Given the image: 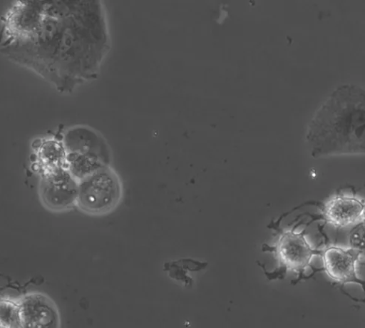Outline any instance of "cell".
<instances>
[{
    "mask_svg": "<svg viewBox=\"0 0 365 328\" xmlns=\"http://www.w3.org/2000/svg\"><path fill=\"white\" fill-rule=\"evenodd\" d=\"M315 158L364 153V91L342 86L315 114L307 135Z\"/></svg>",
    "mask_w": 365,
    "mask_h": 328,
    "instance_id": "cell-1",
    "label": "cell"
},
{
    "mask_svg": "<svg viewBox=\"0 0 365 328\" xmlns=\"http://www.w3.org/2000/svg\"><path fill=\"white\" fill-rule=\"evenodd\" d=\"M289 213L280 217L277 221H272L268 226L274 230L277 239L273 245L263 244V252H272L277 261V267L273 272H269L264 265L257 261L259 266L263 270L269 281L284 279L289 272L297 274V278L293 285H297L302 280L309 278L304 275L307 269L310 267L315 273L323 271V269H314L311 266V262L314 256H322L323 250L312 247L306 235V229L301 232H297L296 228L301 222L297 223L292 229H284L280 227V222Z\"/></svg>",
    "mask_w": 365,
    "mask_h": 328,
    "instance_id": "cell-2",
    "label": "cell"
},
{
    "mask_svg": "<svg viewBox=\"0 0 365 328\" xmlns=\"http://www.w3.org/2000/svg\"><path fill=\"white\" fill-rule=\"evenodd\" d=\"M123 197L121 180L113 170L103 167L78 182L76 205L94 215L109 212Z\"/></svg>",
    "mask_w": 365,
    "mask_h": 328,
    "instance_id": "cell-3",
    "label": "cell"
},
{
    "mask_svg": "<svg viewBox=\"0 0 365 328\" xmlns=\"http://www.w3.org/2000/svg\"><path fill=\"white\" fill-rule=\"evenodd\" d=\"M46 18V10L43 4L19 1L14 4L2 21V43L8 46L34 42Z\"/></svg>",
    "mask_w": 365,
    "mask_h": 328,
    "instance_id": "cell-4",
    "label": "cell"
},
{
    "mask_svg": "<svg viewBox=\"0 0 365 328\" xmlns=\"http://www.w3.org/2000/svg\"><path fill=\"white\" fill-rule=\"evenodd\" d=\"M364 252L345 246L329 245L323 249L322 257L327 275L336 283L342 286L355 283L364 289V281L359 275L361 260Z\"/></svg>",
    "mask_w": 365,
    "mask_h": 328,
    "instance_id": "cell-5",
    "label": "cell"
},
{
    "mask_svg": "<svg viewBox=\"0 0 365 328\" xmlns=\"http://www.w3.org/2000/svg\"><path fill=\"white\" fill-rule=\"evenodd\" d=\"M320 215H309L314 221H323L336 228L356 225L364 222V199L356 193H340L322 203Z\"/></svg>",
    "mask_w": 365,
    "mask_h": 328,
    "instance_id": "cell-6",
    "label": "cell"
},
{
    "mask_svg": "<svg viewBox=\"0 0 365 328\" xmlns=\"http://www.w3.org/2000/svg\"><path fill=\"white\" fill-rule=\"evenodd\" d=\"M78 191V182L66 166L43 174L40 195L51 210L61 211L76 205Z\"/></svg>",
    "mask_w": 365,
    "mask_h": 328,
    "instance_id": "cell-7",
    "label": "cell"
},
{
    "mask_svg": "<svg viewBox=\"0 0 365 328\" xmlns=\"http://www.w3.org/2000/svg\"><path fill=\"white\" fill-rule=\"evenodd\" d=\"M22 327L55 328L60 324L57 307L47 295L34 292L20 301Z\"/></svg>",
    "mask_w": 365,
    "mask_h": 328,
    "instance_id": "cell-8",
    "label": "cell"
},
{
    "mask_svg": "<svg viewBox=\"0 0 365 328\" xmlns=\"http://www.w3.org/2000/svg\"><path fill=\"white\" fill-rule=\"evenodd\" d=\"M66 153L63 142L42 140L36 148V158L43 174L66 166Z\"/></svg>",
    "mask_w": 365,
    "mask_h": 328,
    "instance_id": "cell-9",
    "label": "cell"
},
{
    "mask_svg": "<svg viewBox=\"0 0 365 328\" xmlns=\"http://www.w3.org/2000/svg\"><path fill=\"white\" fill-rule=\"evenodd\" d=\"M0 327H22L19 302L9 299H0Z\"/></svg>",
    "mask_w": 365,
    "mask_h": 328,
    "instance_id": "cell-10",
    "label": "cell"
},
{
    "mask_svg": "<svg viewBox=\"0 0 365 328\" xmlns=\"http://www.w3.org/2000/svg\"><path fill=\"white\" fill-rule=\"evenodd\" d=\"M352 248L364 252V222L355 225L350 235Z\"/></svg>",
    "mask_w": 365,
    "mask_h": 328,
    "instance_id": "cell-11",
    "label": "cell"
}]
</instances>
